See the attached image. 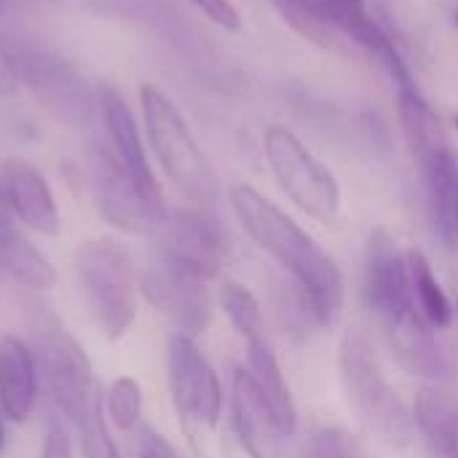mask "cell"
Returning <instances> with one entry per match:
<instances>
[{
    "label": "cell",
    "instance_id": "cell-8",
    "mask_svg": "<svg viewBox=\"0 0 458 458\" xmlns=\"http://www.w3.org/2000/svg\"><path fill=\"white\" fill-rule=\"evenodd\" d=\"M220 306H223L225 317L231 319V325L236 327V333L247 344V370L252 373V378L258 381V386L268 397V403L276 411L284 432L290 437H295L298 408H295L293 392L282 376V368H279V360H276V352H274V344H271V335H268L258 298L244 284L228 279L220 287Z\"/></svg>",
    "mask_w": 458,
    "mask_h": 458
},
{
    "label": "cell",
    "instance_id": "cell-12",
    "mask_svg": "<svg viewBox=\"0 0 458 458\" xmlns=\"http://www.w3.org/2000/svg\"><path fill=\"white\" fill-rule=\"evenodd\" d=\"M89 193L94 199L97 212L118 231L148 236L161 228L166 220V209L153 207L131 182L121 161L110 148H94L86 161Z\"/></svg>",
    "mask_w": 458,
    "mask_h": 458
},
{
    "label": "cell",
    "instance_id": "cell-16",
    "mask_svg": "<svg viewBox=\"0 0 458 458\" xmlns=\"http://www.w3.org/2000/svg\"><path fill=\"white\" fill-rule=\"evenodd\" d=\"M435 236L445 250L458 247V156L451 142L416 158Z\"/></svg>",
    "mask_w": 458,
    "mask_h": 458
},
{
    "label": "cell",
    "instance_id": "cell-29",
    "mask_svg": "<svg viewBox=\"0 0 458 458\" xmlns=\"http://www.w3.org/2000/svg\"><path fill=\"white\" fill-rule=\"evenodd\" d=\"M16 89H19V70H16L13 51H8L0 43V97H11Z\"/></svg>",
    "mask_w": 458,
    "mask_h": 458
},
{
    "label": "cell",
    "instance_id": "cell-9",
    "mask_svg": "<svg viewBox=\"0 0 458 458\" xmlns=\"http://www.w3.org/2000/svg\"><path fill=\"white\" fill-rule=\"evenodd\" d=\"M263 145L268 166L293 204L309 217L330 225L341 212V185L335 174L322 161H317L314 153L290 129L279 123L268 126Z\"/></svg>",
    "mask_w": 458,
    "mask_h": 458
},
{
    "label": "cell",
    "instance_id": "cell-28",
    "mask_svg": "<svg viewBox=\"0 0 458 458\" xmlns=\"http://www.w3.org/2000/svg\"><path fill=\"white\" fill-rule=\"evenodd\" d=\"M40 458H75L72 456V443L62 432V427H48V432L43 437Z\"/></svg>",
    "mask_w": 458,
    "mask_h": 458
},
{
    "label": "cell",
    "instance_id": "cell-2",
    "mask_svg": "<svg viewBox=\"0 0 458 458\" xmlns=\"http://www.w3.org/2000/svg\"><path fill=\"white\" fill-rule=\"evenodd\" d=\"M362 295L392 354L408 373L421 378H443L448 373L432 325L416 306L405 255H400L384 228L370 231L365 244Z\"/></svg>",
    "mask_w": 458,
    "mask_h": 458
},
{
    "label": "cell",
    "instance_id": "cell-1",
    "mask_svg": "<svg viewBox=\"0 0 458 458\" xmlns=\"http://www.w3.org/2000/svg\"><path fill=\"white\" fill-rule=\"evenodd\" d=\"M231 207L244 233L295 279L311 319L335 327L344 311V276L335 260L258 188L233 185Z\"/></svg>",
    "mask_w": 458,
    "mask_h": 458
},
{
    "label": "cell",
    "instance_id": "cell-17",
    "mask_svg": "<svg viewBox=\"0 0 458 458\" xmlns=\"http://www.w3.org/2000/svg\"><path fill=\"white\" fill-rule=\"evenodd\" d=\"M0 177L8 193L11 212L19 223H24L30 231L40 236H56L62 231V217L54 201V193L30 161L21 158H8L0 166Z\"/></svg>",
    "mask_w": 458,
    "mask_h": 458
},
{
    "label": "cell",
    "instance_id": "cell-30",
    "mask_svg": "<svg viewBox=\"0 0 458 458\" xmlns=\"http://www.w3.org/2000/svg\"><path fill=\"white\" fill-rule=\"evenodd\" d=\"M11 220H13V212H11L8 193H5V185H3V177H0V233L11 228Z\"/></svg>",
    "mask_w": 458,
    "mask_h": 458
},
{
    "label": "cell",
    "instance_id": "cell-11",
    "mask_svg": "<svg viewBox=\"0 0 458 458\" xmlns=\"http://www.w3.org/2000/svg\"><path fill=\"white\" fill-rule=\"evenodd\" d=\"M158 263L209 282L225 263V233L207 209L169 212L156 231Z\"/></svg>",
    "mask_w": 458,
    "mask_h": 458
},
{
    "label": "cell",
    "instance_id": "cell-26",
    "mask_svg": "<svg viewBox=\"0 0 458 458\" xmlns=\"http://www.w3.org/2000/svg\"><path fill=\"white\" fill-rule=\"evenodd\" d=\"M191 5H196L207 19H212L217 27L223 30H231L236 32L242 27V19H239V11L228 3V0H188Z\"/></svg>",
    "mask_w": 458,
    "mask_h": 458
},
{
    "label": "cell",
    "instance_id": "cell-24",
    "mask_svg": "<svg viewBox=\"0 0 458 458\" xmlns=\"http://www.w3.org/2000/svg\"><path fill=\"white\" fill-rule=\"evenodd\" d=\"M78 437H81V456L83 458H121L115 440L110 437L99 397L91 403L86 416L78 421Z\"/></svg>",
    "mask_w": 458,
    "mask_h": 458
},
{
    "label": "cell",
    "instance_id": "cell-25",
    "mask_svg": "<svg viewBox=\"0 0 458 458\" xmlns=\"http://www.w3.org/2000/svg\"><path fill=\"white\" fill-rule=\"evenodd\" d=\"M306 458H373L360 437L341 427H322L311 435Z\"/></svg>",
    "mask_w": 458,
    "mask_h": 458
},
{
    "label": "cell",
    "instance_id": "cell-27",
    "mask_svg": "<svg viewBox=\"0 0 458 458\" xmlns=\"http://www.w3.org/2000/svg\"><path fill=\"white\" fill-rule=\"evenodd\" d=\"M137 458H180V454L161 432L145 427L137 443Z\"/></svg>",
    "mask_w": 458,
    "mask_h": 458
},
{
    "label": "cell",
    "instance_id": "cell-15",
    "mask_svg": "<svg viewBox=\"0 0 458 458\" xmlns=\"http://www.w3.org/2000/svg\"><path fill=\"white\" fill-rule=\"evenodd\" d=\"M99 97V113L110 137V150L115 153V158L121 161V166L126 169V174L131 177V182L137 185V191L158 209H166L164 204V193L161 185L150 169L145 145H142V134L140 126L134 121V113L129 110V105L123 102V97L113 89V86H99L97 91Z\"/></svg>",
    "mask_w": 458,
    "mask_h": 458
},
{
    "label": "cell",
    "instance_id": "cell-3",
    "mask_svg": "<svg viewBox=\"0 0 458 458\" xmlns=\"http://www.w3.org/2000/svg\"><path fill=\"white\" fill-rule=\"evenodd\" d=\"M338 373L357 419L389 448H405L413 440V413L389 384L373 341L365 330H346L338 346Z\"/></svg>",
    "mask_w": 458,
    "mask_h": 458
},
{
    "label": "cell",
    "instance_id": "cell-32",
    "mask_svg": "<svg viewBox=\"0 0 458 458\" xmlns=\"http://www.w3.org/2000/svg\"><path fill=\"white\" fill-rule=\"evenodd\" d=\"M5 11V0H0V13Z\"/></svg>",
    "mask_w": 458,
    "mask_h": 458
},
{
    "label": "cell",
    "instance_id": "cell-21",
    "mask_svg": "<svg viewBox=\"0 0 458 458\" xmlns=\"http://www.w3.org/2000/svg\"><path fill=\"white\" fill-rule=\"evenodd\" d=\"M405 263H408L411 290H413L419 311L424 314V319L432 327H448L454 322V306H451L440 279L435 276L429 260L421 252L411 250V252H405Z\"/></svg>",
    "mask_w": 458,
    "mask_h": 458
},
{
    "label": "cell",
    "instance_id": "cell-23",
    "mask_svg": "<svg viewBox=\"0 0 458 458\" xmlns=\"http://www.w3.org/2000/svg\"><path fill=\"white\" fill-rule=\"evenodd\" d=\"M107 421L118 432H131L142 419V389L131 376H118L107 386Z\"/></svg>",
    "mask_w": 458,
    "mask_h": 458
},
{
    "label": "cell",
    "instance_id": "cell-10",
    "mask_svg": "<svg viewBox=\"0 0 458 458\" xmlns=\"http://www.w3.org/2000/svg\"><path fill=\"white\" fill-rule=\"evenodd\" d=\"M166 378L180 421L215 432L223 416V386L196 338L182 333L172 335L166 346Z\"/></svg>",
    "mask_w": 458,
    "mask_h": 458
},
{
    "label": "cell",
    "instance_id": "cell-5",
    "mask_svg": "<svg viewBox=\"0 0 458 458\" xmlns=\"http://www.w3.org/2000/svg\"><path fill=\"white\" fill-rule=\"evenodd\" d=\"M27 330L38 370L48 386L54 405L64 413V419L78 424L97 400L91 360L48 306L32 303Z\"/></svg>",
    "mask_w": 458,
    "mask_h": 458
},
{
    "label": "cell",
    "instance_id": "cell-14",
    "mask_svg": "<svg viewBox=\"0 0 458 458\" xmlns=\"http://www.w3.org/2000/svg\"><path fill=\"white\" fill-rule=\"evenodd\" d=\"M140 293L156 306L182 335L196 338L209 325V293L207 282L156 263L140 276Z\"/></svg>",
    "mask_w": 458,
    "mask_h": 458
},
{
    "label": "cell",
    "instance_id": "cell-7",
    "mask_svg": "<svg viewBox=\"0 0 458 458\" xmlns=\"http://www.w3.org/2000/svg\"><path fill=\"white\" fill-rule=\"evenodd\" d=\"M13 59L19 81L51 118L70 129L91 126L99 97L91 91L89 81L70 59L40 46H19L13 51Z\"/></svg>",
    "mask_w": 458,
    "mask_h": 458
},
{
    "label": "cell",
    "instance_id": "cell-19",
    "mask_svg": "<svg viewBox=\"0 0 458 458\" xmlns=\"http://www.w3.org/2000/svg\"><path fill=\"white\" fill-rule=\"evenodd\" d=\"M413 424L421 435L427 458H458V405L437 389L416 394Z\"/></svg>",
    "mask_w": 458,
    "mask_h": 458
},
{
    "label": "cell",
    "instance_id": "cell-6",
    "mask_svg": "<svg viewBox=\"0 0 458 458\" xmlns=\"http://www.w3.org/2000/svg\"><path fill=\"white\" fill-rule=\"evenodd\" d=\"M140 105H142L148 142L164 174L172 180V185L201 209L215 204L217 182H215L212 166L207 156L201 153L196 137L191 134L185 118L172 105V99L164 97L156 86L145 83L140 89Z\"/></svg>",
    "mask_w": 458,
    "mask_h": 458
},
{
    "label": "cell",
    "instance_id": "cell-33",
    "mask_svg": "<svg viewBox=\"0 0 458 458\" xmlns=\"http://www.w3.org/2000/svg\"><path fill=\"white\" fill-rule=\"evenodd\" d=\"M456 126H458V115H456Z\"/></svg>",
    "mask_w": 458,
    "mask_h": 458
},
{
    "label": "cell",
    "instance_id": "cell-4",
    "mask_svg": "<svg viewBox=\"0 0 458 458\" xmlns=\"http://www.w3.org/2000/svg\"><path fill=\"white\" fill-rule=\"evenodd\" d=\"M75 274L86 309L107 341H121L137 319L140 274L131 252L113 236H97L78 247Z\"/></svg>",
    "mask_w": 458,
    "mask_h": 458
},
{
    "label": "cell",
    "instance_id": "cell-22",
    "mask_svg": "<svg viewBox=\"0 0 458 458\" xmlns=\"http://www.w3.org/2000/svg\"><path fill=\"white\" fill-rule=\"evenodd\" d=\"M279 16L306 40L317 46L333 43V24L319 0H271Z\"/></svg>",
    "mask_w": 458,
    "mask_h": 458
},
{
    "label": "cell",
    "instance_id": "cell-31",
    "mask_svg": "<svg viewBox=\"0 0 458 458\" xmlns=\"http://www.w3.org/2000/svg\"><path fill=\"white\" fill-rule=\"evenodd\" d=\"M5 454V413L0 408V458Z\"/></svg>",
    "mask_w": 458,
    "mask_h": 458
},
{
    "label": "cell",
    "instance_id": "cell-13",
    "mask_svg": "<svg viewBox=\"0 0 458 458\" xmlns=\"http://www.w3.org/2000/svg\"><path fill=\"white\" fill-rule=\"evenodd\" d=\"M231 421L250 458H284V432L268 397L247 368H236L231 386Z\"/></svg>",
    "mask_w": 458,
    "mask_h": 458
},
{
    "label": "cell",
    "instance_id": "cell-18",
    "mask_svg": "<svg viewBox=\"0 0 458 458\" xmlns=\"http://www.w3.org/2000/svg\"><path fill=\"white\" fill-rule=\"evenodd\" d=\"M38 360L27 341L8 333L0 338V408L8 421L24 424L38 400Z\"/></svg>",
    "mask_w": 458,
    "mask_h": 458
},
{
    "label": "cell",
    "instance_id": "cell-20",
    "mask_svg": "<svg viewBox=\"0 0 458 458\" xmlns=\"http://www.w3.org/2000/svg\"><path fill=\"white\" fill-rule=\"evenodd\" d=\"M0 271L35 293H48L59 279L54 263L13 228L0 233Z\"/></svg>",
    "mask_w": 458,
    "mask_h": 458
}]
</instances>
